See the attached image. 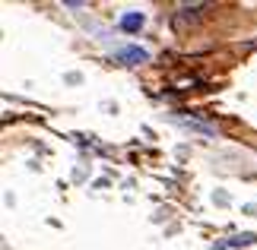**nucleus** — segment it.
<instances>
[{
  "label": "nucleus",
  "instance_id": "obj_1",
  "mask_svg": "<svg viewBox=\"0 0 257 250\" xmlns=\"http://www.w3.org/2000/svg\"><path fill=\"white\" fill-rule=\"evenodd\" d=\"M121 61H127V64H143V61H150V54H146L143 48H127V51H121Z\"/></svg>",
  "mask_w": 257,
  "mask_h": 250
},
{
  "label": "nucleus",
  "instance_id": "obj_2",
  "mask_svg": "<svg viewBox=\"0 0 257 250\" xmlns=\"http://www.w3.org/2000/svg\"><path fill=\"white\" fill-rule=\"evenodd\" d=\"M140 26H143V13H127L121 19V29H124V32H137Z\"/></svg>",
  "mask_w": 257,
  "mask_h": 250
},
{
  "label": "nucleus",
  "instance_id": "obj_3",
  "mask_svg": "<svg viewBox=\"0 0 257 250\" xmlns=\"http://www.w3.org/2000/svg\"><path fill=\"white\" fill-rule=\"evenodd\" d=\"M238 244H254V234H241V237H232V247Z\"/></svg>",
  "mask_w": 257,
  "mask_h": 250
}]
</instances>
